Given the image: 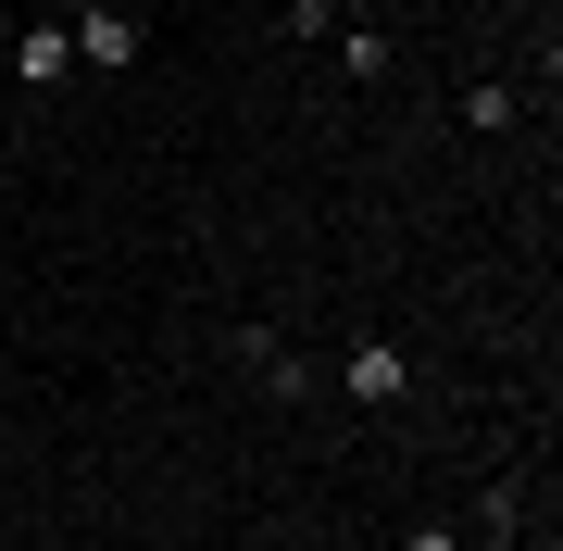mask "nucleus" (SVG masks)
Listing matches in <instances>:
<instances>
[{
  "label": "nucleus",
  "mask_w": 563,
  "mask_h": 551,
  "mask_svg": "<svg viewBox=\"0 0 563 551\" xmlns=\"http://www.w3.org/2000/svg\"><path fill=\"white\" fill-rule=\"evenodd\" d=\"M63 38H76V76H125V63H139V13H125V0H76Z\"/></svg>",
  "instance_id": "1"
},
{
  "label": "nucleus",
  "mask_w": 563,
  "mask_h": 551,
  "mask_svg": "<svg viewBox=\"0 0 563 551\" xmlns=\"http://www.w3.org/2000/svg\"><path fill=\"white\" fill-rule=\"evenodd\" d=\"M225 351H239V364H251V388H263V401H313V364H301V351H288L276 327H239V339H225Z\"/></svg>",
  "instance_id": "2"
},
{
  "label": "nucleus",
  "mask_w": 563,
  "mask_h": 551,
  "mask_svg": "<svg viewBox=\"0 0 563 551\" xmlns=\"http://www.w3.org/2000/svg\"><path fill=\"white\" fill-rule=\"evenodd\" d=\"M339 388H351L363 414H388V401H401V388H413V364H401V339H351V351H339Z\"/></svg>",
  "instance_id": "3"
},
{
  "label": "nucleus",
  "mask_w": 563,
  "mask_h": 551,
  "mask_svg": "<svg viewBox=\"0 0 563 551\" xmlns=\"http://www.w3.org/2000/svg\"><path fill=\"white\" fill-rule=\"evenodd\" d=\"M13 76H25V88H63V76H76V38H63V25L38 13V25L13 38Z\"/></svg>",
  "instance_id": "4"
},
{
  "label": "nucleus",
  "mask_w": 563,
  "mask_h": 551,
  "mask_svg": "<svg viewBox=\"0 0 563 551\" xmlns=\"http://www.w3.org/2000/svg\"><path fill=\"white\" fill-rule=\"evenodd\" d=\"M514 539H526V502H514V476H501V489L476 502V527H463V551H514Z\"/></svg>",
  "instance_id": "5"
},
{
  "label": "nucleus",
  "mask_w": 563,
  "mask_h": 551,
  "mask_svg": "<svg viewBox=\"0 0 563 551\" xmlns=\"http://www.w3.org/2000/svg\"><path fill=\"white\" fill-rule=\"evenodd\" d=\"M514 113H526V101H514V88H501V76H476V88H463V125H476V139H501V125H514Z\"/></svg>",
  "instance_id": "6"
},
{
  "label": "nucleus",
  "mask_w": 563,
  "mask_h": 551,
  "mask_svg": "<svg viewBox=\"0 0 563 551\" xmlns=\"http://www.w3.org/2000/svg\"><path fill=\"white\" fill-rule=\"evenodd\" d=\"M339 76H388V38H376V25H339Z\"/></svg>",
  "instance_id": "7"
},
{
  "label": "nucleus",
  "mask_w": 563,
  "mask_h": 551,
  "mask_svg": "<svg viewBox=\"0 0 563 551\" xmlns=\"http://www.w3.org/2000/svg\"><path fill=\"white\" fill-rule=\"evenodd\" d=\"M401 551H463V527H439V514H426V527H413Z\"/></svg>",
  "instance_id": "8"
}]
</instances>
